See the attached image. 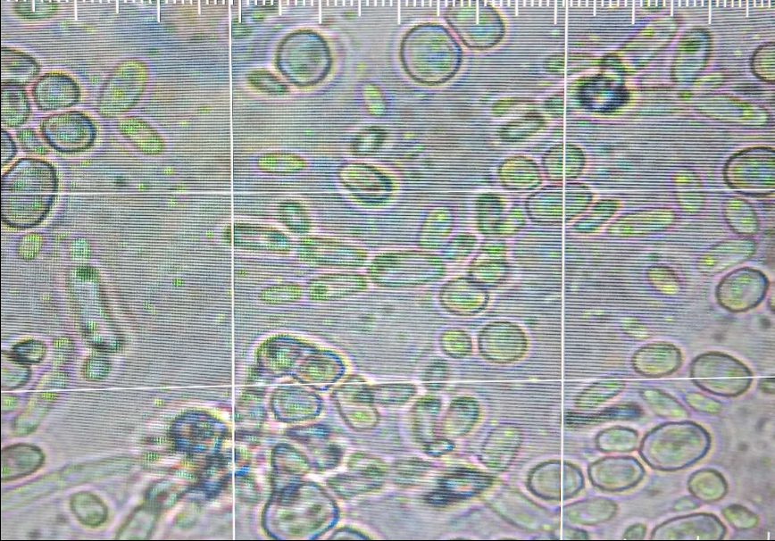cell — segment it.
I'll return each mask as SVG.
<instances>
[{
	"mask_svg": "<svg viewBox=\"0 0 775 541\" xmlns=\"http://www.w3.org/2000/svg\"><path fill=\"white\" fill-rule=\"evenodd\" d=\"M46 162L29 161L14 166L2 182V219L12 228L27 229L47 214L56 191L54 171Z\"/></svg>",
	"mask_w": 775,
	"mask_h": 541,
	"instance_id": "6da1fadb",
	"label": "cell"
}]
</instances>
